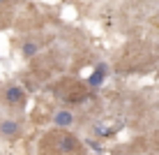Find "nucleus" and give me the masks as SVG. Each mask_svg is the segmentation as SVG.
Returning a JSON list of instances; mask_svg holds the SVG:
<instances>
[{"label": "nucleus", "mask_w": 159, "mask_h": 155, "mask_svg": "<svg viewBox=\"0 0 159 155\" xmlns=\"http://www.w3.org/2000/svg\"><path fill=\"white\" fill-rule=\"evenodd\" d=\"M5 102L7 104H23L25 102V93H23V88L21 86H9L7 90H5Z\"/></svg>", "instance_id": "1"}, {"label": "nucleus", "mask_w": 159, "mask_h": 155, "mask_svg": "<svg viewBox=\"0 0 159 155\" xmlns=\"http://www.w3.org/2000/svg\"><path fill=\"white\" fill-rule=\"evenodd\" d=\"M58 151L60 153H76L79 151V141L72 134H60L58 137Z\"/></svg>", "instance_id": "3"}, {"label": "nucleus", "mask_w": 159, "mask_h": 155, "mask_svg": "<svg viewBox=\"0 0 159 155\" xmlns=\"http://www.w3.org/2000/svg\"><path fill=\"white\" fill-rule=\"evenodd\" d=\"M21 132V125L16 120H2L0 123V134L2 137H16Z\"/></svg>", "instance_id": "5"}, {"label": "nucleus", "mask_w": 159, "mask_h": 155, "mask_svg": "<svg viewBox=\"0 0 159 155\" xmlns=\"http://www.w3.org/2000/svg\"><path fill=\"white\" fill-rule=\"evenodd\" d=\"M2 2H7V0H0V5H2Z\"/></svg>", "instance_id": "9"}, {"label": "nucleus", "mask_w": 159, "mask_h": 155, "mask_svg": "<svg viewBox=\"0 0 159 155\" xmlns=\"http://www.w3.org/2000/svg\"><path fill=\"white\" fill-rule=\"evenodd\" d=\"M95 134L97 137H111L113 132H111V127H106V125H95Z\"/></svg>", "instance_id": "7"}, {"label": "nucleus", "mask_w": 159, "mask_h": 155, "mask_svg": "<svg viewBox=\"0 0 159 155\" xmlns=\"http://www.w3.org/2000/svg\"><path fill=\"white\" fill-rule=\"evenodd\" d=\"M7 2H21V0H7Z\"/></svg>", "instance_id": "8"}, {"label": "nucleus", "mask_w": 159, "mask_h": 155, "mask_svg": "<svg viewBox=\"0 0 159 155\" xmlns=\"http://www.w3.org/2000/svg\"><path fill=\"white\" fill-rule=\"evenodd\" d=\"M72 123H74V114L67 111V109L53 114V125H58V127H69Z\"/></svg>", "instance_id": "4"}, {"label": "nucleus", "mask_w": 159, "mask_h": 155, "mask_svg": "<svg viewBox=\"0 0 159 155\" xmlns=\"http://www.w3.org/2000/svg\"><path fill=\"white\" fill-rule=\"evenodd\" d=\"M35 53H37V44H35V42H25V44H23V56H25V58H32Z\"/></svg>", "instance_id": "6"}, {"label": "nucleus", "mask_w": 159, "mask_h": 155, "mask_svg": "<svg viewBox=\"0 0 159 155\" xmlns=\"http://www.w3.org/2000/svg\"><path fill=\"white\" fill-rule=\"evenodd\" d=\"M106 74H108V67H106V63H99L95 67V72H92L90 76H88V86H92V88H99L104 84V79H106Z\"/></svg>", "instance_id": "2"}]
</instances>
